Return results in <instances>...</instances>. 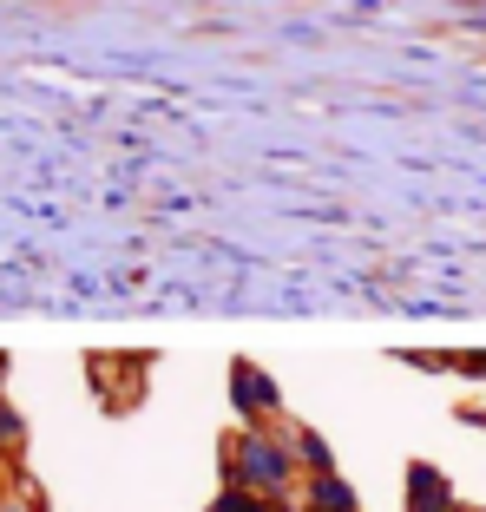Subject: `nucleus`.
Masks as SVG:
<instances>
[{"label": "nucleus", "mask_w": 486, "mask_h": 512, "mask_svg": "<svg viewBox=\"0 0 486 512\" xmlns=\"http://www.w3.org/2000/svg\"><path fill=\"white\" fill-rule=\"evenodd\" d=\"M243 480L263 486V493H276V486L289 480V453L270 447V440H243Z\"/></svg>", "instance_id": "nucleus-1"}, {"label": "nucleus", "mask_w": 486, "mask_h": 512, "mask_svg": "<svg viewBox=\"0 0 486 512\" xmlns=\"http://www.w3.org/2000/svg\"><path fill=\"white\" fill-rule=\"evenodd\" d=\"M408 512H447V486H441V473H434V467H414V480H408Z\"/></svg>", "instance_id": "nucleus-2"}, {"label": "nucleus", "mask_w": 486, "mask_h": 512, "mask_svg": "<svg viewBox=\"0 0 486 512\" xmlns=\"http://www.w3.org/2000/svg\"><path fill=\"white\" fill-rule=\"evenodd\" d=\"M480 421H486V414H480Z\"/></svg>", "instance_id": "nucleus-3"}]
</instances>
